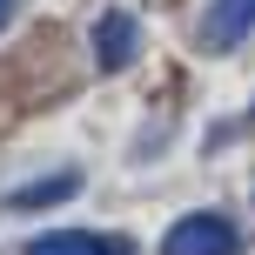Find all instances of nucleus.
<instances>
[{
  "mask_svg": "<svg viewBox=\"0 0 255 255\" xmlns=\"http://www.w3.org/2000/svg\"><path fill=\"white\" fill-rule=\"evenodd\" d=\"M249 27H255V0H215L208 20H202V47L208 54H229V47H242Z\"/></svg>",
  "mask_w": 255,
  "mask_h": 255,
  "instance_id": "nucleus-3",
  "label": "nucleus"
},
{
  "mask_svg": "<svg viewBox=\"0 0 255 255\" xmlns=\"http://www.w3.org/2000/svg\"><path fill=\"white\" fill-rule=\"evenodd\" d=\"M74 188H81V175H74V168H61V175H47V181H27V188H13V195H7V208L34 215V208H54V202H67Z\"/></svg>",
  "mask_w": 255,
  "mask_h": 255,
  "instance_id": "nucleus-5",
  "label": "nucleus"
},
{
  "mask_svg": "<svg viewBox=\"0 0 255 255\" xmlns=\"http://www.w3.org/2000/svg\"><path fill=\"white\" fill-rule=\"evenodd\" d=\"M7 20H13V0H0V27H7Z\"/></svg>",
  "mask_w": 255,
  "mask_h": 255,
  "instance_id": "nucleus-6",
  "label": "nucleus"
},
{
  "mask_svg": "<svg viewBox=\"0 0 255 255\" xmlns=\"http://www.w3.org/2000/svg\"><path fill=\"white\" fill-rule=\"evenodd\" d=\"M27 255H134V242L94 235V229H54V235H40V242H27Z\"/></svg>",
  "mask_w": 255,
  "mask_h": 255,
  "instance_id": "nucleus-4",
  "label": "nucleus"
},
{
  "mask_svg": "<svg viewBox=\"0 0 255 255\" xmlns=\"http://www.w3.org/2000/svg\"><path fill=\"white\" fill-rule=\"evenodd\" d=\"M134 54H141V20L134 13H101L94 20V67L101 74H121V67H134Z\"/></svg>",
  "mask_w": 255,
  "mask_h": 255,
  "instance_id": "nucleus-2",
  "label": "nucleus"
},
{
  "mask_svg": "<svg viewBox=\"0 0 255 255\" xmlns=\"http://www.w3.org/2000/svg\"><path fill=\"white\" fill-rule=\"evenodd\" d=\"M235 249H242V235L229 215H181L161 235V255H235Z\"/></svg>",
  "mask_w": 255,
  "mask_h": 255,
  "instance_id": "nucleus-1",
  "label": "nucleus"
}]
</instances>
